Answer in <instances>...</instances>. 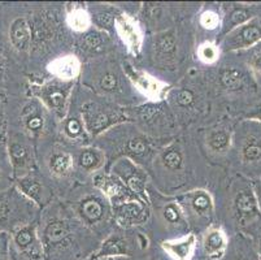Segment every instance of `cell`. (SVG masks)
Wrapping results in <instances>:
<instances>
[{"label": "cell", "instance_id": "19", "mask_svg": "<svg viewBox=\"0 0 261 260\" xmlns=\"http://www.w3.org/2000/svg\"><path fill=\"white\" fill-rule=\"evenodd\" d=\"M127 150L132 154L143 155L147 151V143L143 139H132L127 143Z\"/></svg>", "mask_w": 261, "mask_h": 260}, {"label": "cell", "instance_id": "5", "mask_svg": "<svg viewBox=\"0 0 261 260\" xmlns=\"http://www.w3.org/2000/svg\"><path fill=\"white\" fill-rule=\"evenodd\" d=\"M221 81L224 83L225 87L230 90H237L239 89L243 83V78H242V75L238 70H234V69H227V70L222 72Z\"/></svg>", "mask_w": 261, "mask_h": 260}, {"label": "cell", "instance_id": "2", "mask_svg": "<svg viewBox=\"0 0 261 260\" xmlns=\"http://www.w3.org/2000/svg\"><path fill=\"white\" fill-rule=\"evenodd\" d=\"M68 233L69 232H68L65 224L56 221V223H52L47 226L46 238L49 243H58L68 237Z\"/></svg>", "mask_w": 261, "mask_h": 260}, {"label": "cell", "instance_id": "13", "mask_svg": "<svg viewBox=\"0 0 261 260\" xmlns=\"http://www.w3.org/2000/svg\"><path fill=\"white\" fill-rule=\"evenodd\" d=\"M33 240H34V237H33V232L30 229H22V230H20L15 237L16 245H17L21 250H25L28 249V247L32 246Z\"/></svg>", "mask_w": 261, "mask_h": 260}, {"label": "cell", "instance_id": "3", "mask_svg": "<svg viewBox=\"0 0 261 260\" xmlns=\"http://www.w3.org/2000/svg\"><path fill=\"white\" fill-rule=\"evenodd\" d=\"M236 207L238 209V212H241L242 215L252 214V212H255L256 208L255 198L248 192L241 193L236 199Z\"/></svg>", "mask_w": 261, "mask_h": 260}, {"label": "cell", "instance_id": "9", "mask_svg": "<svg viewBox=\"0 0 261 260\" xmlns=\"http://www.w3.org/2000/svg\"><path fill=\"white\" fill-rule=\"evenodd\" d=\"M11 157L12 160H13V164H15L17 168L22 167L25 164L26 157H28V151L23 146L18 145V143H12L11 145Z\"/></svg>", "mask_w": 261, "mask_h": 260}, {"label": "cell", "instance_id": "18", "mask_svg": "<svg viewBox=\"0 0 261 260\" xmlns=\"http://www.w3.org/2000/svg\"><path fill=\"white\" fill-rule=\"evenodd\" d=\"M192 204H194V208L198 212H205L211 206L210 198L205 194H198L192 200Z\"/></svg>", "mask_w": 261, "mask_h": 260}, {"label": "cell", "instance_id": "30", "mask_svg": "<svg viewBox=\"0 0 261 260\" xmlns=\"http://www.w3.org/2000/svg\"><path fill=\"white\" fill-rule=\"evenodd\" d=\"M165 218L170 221V223H175L179 219V215H178L177 208L174 206H169L165 209Z\"/></svg>", "mask_w": 261, "mask_h": 260}, {"label": "cell", "instance_id": "22", "mask_svg": "<svg viewBox=\"0 0 261 260\" xmlns=\"http://www.w3.org/2000/svg\"><path fill=\"white\" fill-rule=\"evenodd\" d=\"M101 89L107 90V91H112L117 87V78L113 75H106L100 81Z\"/></svg>", "mask_w": 261, "mask_h": 260}, {"label": "cell", "instance_id": "20", "mask_svg": "<svg viewBox=\"0 0 261 260\" xmlns=\"http://www.w3.org/2000/svg\"><path fill=\"white\" fill-rule=\"evenodd\" d=\"M96 161H98V157H96V155L92 151L82 152L80 156V164L82 167H85V168H91V167H94L96 164Z\"/></svg>", "mask_w": 261, "mask_h": 260}, {"label": "cell", "instance_id": "31", "mask_svg": "<svg viewBox=\"0 0 261 260\" xmlns=\"http://www.w3.org/2000/svg\"><path fill=\"white\" fill-rule=\"evenodd\" d=\"M215 56H216V52L212 47L204 46L203 49H201V57H204V59H207V60H213Z\"/></svg>", "mask_w": 261, "mask_h": 260}, {"label": "cell", "instance_id": "14", "mask_svg": "<svg viewBox=\"0 0 261 260\" xmlns=\"http://www.w3.org/2000/svg\"><path fill=\"white\" fill-rule=\"evenodd\" d=\"M164 163H165V166H167L168 168L178 169L182 164L181 154L178 151H175V150L167 152V154L164 155Z\"/></svg>", "mask_w": 261, "mask_h": 260}, {"label": "cell", "instance_id": "10", "mask_svg": "<svg viewBox=\"0 0 261 260\" xmlns=\"http://www.w3.org/2000/svg\"><path fill=\"white\" fill-rule=\"evenodd\" d=\"M229 134L225 132H216L211 135L210 138V145L213 150L216 151H221V150H225L229 145Z\"/></svg>", "mask_w": 261, "mask_h": 260}, {"label": "cell", "instance_id": "4", "mask_svg": "<svg viewBox=\"0 0 261 260\" xmlns=\"http://www.w3.org/2000/svg\"><path fill=\"white\" fill-rule=\"evenodd\" d=\"M82 214L90 221H96L103 216V207L98 200L89 199L82 204Z\"/></svg>", "mask_w": 261, "mask_h": 260}, {"label": "cell", "instance_id": "17", "mask_svg": "<svg viewBox=\"0 0 261 260\" xmlns=\"http://www.w3.org/2000/svg\"><path fill=\"white\" fill-rule=\"evenodd\" d=\"M158 47L161 52H165V54H169L175 50V40L172 35H165V37H161L158 42Z\"/></svg>", "mask_w": 261, "mask_h": 260}, {"label": "cell", "instance_id": "26", "mask_svg": "<svg viewBox=\"0 0 261 260\" xmlns=\"http://www.w3.org/2000/svg\"><path fill=\"white\" fill-rule=\"evenodd\" d=\"M218 22V18L217 16H216L215 13H204L203 16H201V25L204 26V28H215L216 25H217Z\"/></svg>", "mask_w": 261, "mask_h": 260}, {"label": "cell", "instance_id": "36", "mask_svg": "<svg viewBox=\"0 0 261 260\" xmlns=\"http://www.w3.org/2000/svg\"><path fill=\"white\" fill-rule=\"evenodd\" d=\"M0 72H2V68H0Z\"/></svg>", "mask_w": 261, "mask_h": 260}, {"label": "cell", "instance_id": "28", "mask_svg": "<svg viewBox=\"0 0 261 260\" xmlns=\"http://www.w3.org/2000/svg\"><path fill=\"white\" fill-rule=\"evenodd\" d=\"M66 130L72 137H75L81 133V124L75 119H72V120H69V123L66 124Z\"/></svg>", "mask_w": 261, "mask_h": 260}, {"label": "cell", "instance_id": "24", "mask_svg": "<svg viewBox=\"0 0 261 260\" xmlns=\"http://www.w3.org/2000/svg\"><path fill=\"white\" fill-rule=\"evenodd\" d=\"M248 17H250V12L247 11V9L241 8L232 12L231 16H230V20H231V23L238 25V23H242L243 21H246Z\"/></svg>", "mask_w": 261, "mask_h": 260}, {"label": "cell", "instance_id": "8", "mask_svg": "<svg viewBox=\"0 0 261 260\" xmlns=\"http://www.w3.org/2000/svg\"><path fill=\"white\" fill-rule=\"evenodd\" d=\"M25 117H26V126L30 130H39L43 126V119L38 116L35 107H28L25 109Z\"/></svg>", "mask_w": 261, "mask_h": 260}, {"label": "cell", "instance_id": "16", "mask_svg": "<svg viewBox=\"0 0 261 260\" xmlns=\"http://www.w3.org/2000/svg\"><path fill=\"white\" fill-rule=\"evenodd\" d=\"M55 70L58 72L60 76H63V77H72L75 73V68L70 60L58 61V65H56Z\"/></svg>", "mask_w": 261, "mask_h": 260}, {"label": "cell", "instance_id": "7", "mask_svg": "<svg viewBox=\"0 0 261 260\" xmlns=\"http://www.w3.org/2000/svg\"><path fill=\"white\" fill-rule=\"evenodd\" d=\"M70 167V157L65 154L56 155L52 157L51 168L56 175H64L68 172Z\"/></svg>", "mask_w": 261, "mask_h": 260}, {"label": "cell", "instance_id": "35", "mask_svg": "<svg viewBox=\"0 0 261 260\" xmlns=\"http://www.w3.org/2000/svg\"><path fill=\"white\" fill-rule=\"evenodd\" d=\"M237 260H246V259H237Z\"/></svg>", "mask_w": 261, "mask_h": 260}, {"label": "cell", "instance_id": "21", "mask_svg": "<svg viewBox=\"0 0 261 260\" xmlns=\"http://www.w3.org/2000/svg\"><path fill=\"white\" fill-rule=\"evenodd\" d=\"M194 102V94L190 90H181L177 92V103L182 107H189Z\"/></svg>", "mask_w": 261, "mask_h": 260}, {"label": "cell", "instance_id": "6", "mask_svg": "<svg viewBox=\"0 0 261 260\" xmlns=\"http://www.w3.org/2000/svg\"><path fill=\"white\" fill-rule=\"evenodd\" d=\"M222 249H224V238H222L221 233H211L205 241V251L210 255H215L218 254Z\"/></svg>", "mask_w": 261, "mask_h": 260}, {"label": "cell", "instance_id": "27", "mask_svg": "<svg viewBox=\"0 0 261 260\" xmlns=\"http://www.w3.org/2000/svg\"><path fill=\"white\" fill-rule=\"evenodd\" d=\"M49 102H51L52 106L56 107V108H59V107L63 106V103H64L63 92L58 91V90L52 91L51 94H49Z\"/></svg>", "mask_w": 261, "mask_h": 260}, {"label": "cell", "instance_id": "15", "mask_svg": "<svg viewBox=\"0 0 261 260\" xmlns=\"http://www.w3.org/2000/svg\"><path fill=\"white\" fill-rule=\"evenodd\" d=\"M243 156L247 161H253L260 159L261 145H258V143H251V145H247L243 150Z\"/></svg>", "mask_w": 261, "mask_h": 260}, {"label": "cell", "instance_id": "29", "mask_svg": "<svg viewBox=\"0 0 261 260\" xmlns=\"http://www.w3.org/2000/svg\"><path fill=\"white\" fill-rule=\"evenodd\" d=\"M173 254L178 257V259H185L189 255V245L184 243V245H178L177 247L172 250Z\"/></svg>", "mask_w": 261, "mask_h": 260}, {"label": "cell", "instance_id": "11", "mask_svg": "<svg viewBox=\"0 0 261 260\" xmlns=\"http://www.w3.org/2000/svg\"><path fill=\"white\" fill-rule=\"evenodd\" d=\"M261 38V29L257 26H247L242 30L241 39L244 44H252Z\"/></svg>", "mask_w": 261, "mask_h": 260}, {"label": "cell", "instance_id": "32", "mask_svg": "<svg viewBox=\"0 0 261 260\" xmlns=\"http://www.w3.org/2000/svg\"><path fill=\"white\" fill-rule=\"evenodd\" d=\"M86 44L91 49H95V47H98L100 44V39H99L98 35L90 34L86 37Z\"/></svg>", "mask_w": 261, "mask_h": 260}, {"label": "cell", "instance_id": "1", "mask_svg": "<svg viewBox=\"0 0 261 260\" xmlns=\"http://www.w3.org/2000/svg\"><path fill=\"white\" fill-rule=\"evenodd\" d=\"M11 40L12 44L18 51H25L30 43V30L29 26L23 18H17L13 21L11 26Z\"/></svg>", "mask_w": 261, "mask_h": 260}, {"label": "cell", "instance_id": "38", "mask_svg": "<svg viewBox=\"0 0 261 260\" xmlns=\"http://www.w3.org/2000/svg\"><path fill=\"white\" fill-rule=\"evenodd\" d=\"M0 260H2V259H0Z\"/></svg>", "mask_w": 261, "mask_h": 260}, {"label": "cell", "instance_id": "33", "mask_svg": "<svg viewBox=\"0 0 261 260\" xmlns=\"http://www.w3.org/2000/svg\"><path fill=\"white\" fill-rule=\"evenodd\" d=\"M8 214V206L3 199H0V219H4Z\"/></svg>", "mask_w": 261, "mask_h": 260}, {"label": "cell", "instance_id": "34", "mask_svg": "<svg viewBox=\"0 0 261 260\" xmlns=\"http://www.w3.org/2000/svg\"><path fill=\"white\" fill-rule=\"evenodd\" d=\"M255 65L257 66V68L260 69V70H261V55H260V56H257V57H256V60H255Z\"/></svg>", "mask_w": 261, "mask_h": 260}, {"label": "cell", "instance_id": "37", "mask_svg": "<svg viewBox=\"0 0 261 260\" xmlns=\"http://www.w3.org/2000/svg\"><path fill=\"white\" fill-rule=\"evenodd\" d=\"M260 116H261V111H260Z\"/></svg>", "mask_w": 261, "mask_h": 260}, {"label": "cell", "instance_id": "25", "mask_svg": "<svg viewBox=\"0 0 261 260\" xmlns=\"http://www.w3.org/2000/svg\"><path fill=\"white\" fill-rule=\"evenodd\" d=\"M121 214H122L125 218H137V216L141 214V208H139L137 204H125V206L121 208Z\"/></svg>", "mask_w": 261, "mask_h": 260}, {"label": "cell", "instance_id": "23", "mask_svg": "<svg viewBox=\"0 0 261 260\" xmlns=\"http://www.w3.org/2000/svg\"><path fill=\"white\" fill-rule=\"evenodd\" d=\"M89 23L87 21L86 14L82 13V12H75L74 14H72V25L75 29H85Z\"/></svg>", "mask_w": 261, "mask_h": 260}, {"label": "cell", "instance_id": "12", "mask_svg": "<svg viewBox=\"0 0 261 260\" xmlns=\"http://www.w3.org/2000/svg\"><path fill=\"white\" fill-rule=\"evenodd\" d=\"M21 189L26 193L28 195L33 198V199H37L39 200L40 194H42V187L38 182L35 181H30V180H22L20 182Z\"/></svg>", "mask_w": 261, "mask_h": 260}]
</instances>
